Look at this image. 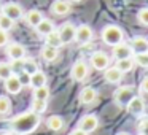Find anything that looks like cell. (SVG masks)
<instances>
[{
	"label": "cell",
	"instance_id": "6da1fadb",
	"mask_svg": "<svg viewBox=\"0 0 148 135\" xmlns=\"http://www.w3.org/2000/svg\"><path fill=\"white\" fill-rule=\"evenodd\" d=\"M42 119H40V115L34 113L32 110L27 113H23V115L16 116V118L11 119L10 125H11V130L14 134H19V135H26L34 132L37 127L40 125Z\"/></svg>",
	"mask_w": 148,
	"mask_h": 135
},
{
	"label": "cell",
	"instance_id": "8992f818",
	"mask_svg": "<svg viewBox=\"0 0 148 135\" xmlns=\"http://www.w3.org/2000/svg\"><path fill=\"white\" fill-rule=\"evenodd\" d=\"M92 29H91L88 24H81V26L77 27L75 30V40H77L80 45H88V43L92 40Z\"/></svg>",
	"mask_w": 148,
	"mask_h": 135
},
{
	"label": "cell",
	"instance_id": "7a4b0ae2",
	"mask_svg": "<svg viewBox=\"0 0 148 135\" xmlns=\"http://www.w3.org/2000/svg\"><path fill=\"white\" fill-rule=\"evenodd\" d=\"M123 38H124V33H123V30L119 29L118 26L110 24V26H105L102 29V42L105 43V45L115 46V45H118V43H121Z\"/></svg>",
	"mask_w": 148,
	"mask_h": 135
},
{
	"label": "cell",
	"instance_id": "9c48e42d",
	"mask_svg": "<svg viewBox=\"0 0 148 135\" xmlns=\"http://www.w3.org/2000/svg\"><path fill=\"white\" fill-rule=\"evenodd\" d=\"M126 108H127V111L131 113V115L140 116L142 113L145 111V102H143V99H142V97L134 95L131 100H129L127 105H126Z\"/></svg>",
	"mask_w": 148,
	"mask_h": 135
},
{
	"label": "cell",
	"instance_id": "603a6c76",
	"mask_svg": "<svg viewBox=\"0 0 148 135\" xmlns=\"http://www.w3.org/2000/svg\"><path fill=\"white\" fill-rule=\"evenodd\" d=\"M134 59L132 57H127V59H119V61H116V65L115 67L118 68L119 72H121L123 75L127 73V72H131L132 68H134Z\"/></svg>",
	"mask_w": 148,
	"mask_h": 135
},
{
	"label": "cell",
	"instance_id": "f546056e",
	"mask_svg": "<svg viewBox=\"0 0 148 135\" xmlns=\"http://www.w3.org/2000/svg\"><path fill=\"white\" fill-rule=\"evenodd\" d=\"M10 67L13 75H19L21 72H24V59H11Z\"/></svg>",
	"mask_w": 148,
	"mask_h": 135
},
{
	"label": "cell",
	"instance_id": "7402d4cb",
	"mask_svg": "<svg viewBox=\"0 0 148 135\" xmlns=\"http://www.w3.org/2000/svg\"><path fill=\"white\" fill-rule=\"evenodd\" d=\"M46 125H48L49 130H54V132H59L62 127H64V119L61 116H49L46 119Z\"/></svg>",
	"mask_w": 148,
	"mask_h": 135
},
{
	"label": "cell",
	"instance_id": "7c38bea8",
	"mask_svg": "<svg viewBox=\"0 0 148 135\" xmlns=\"http://www.w3.org/2000/svg\"><path fill=\"white\" fill-rule=\"evenodd\" d=\"M5 89L8 94H19L23 89V83H21L18 75H11L10 78L5 80Z\"/></svg>",
	"mask_w": 148,
	"mask_h": 135
},
{
	"label": "cell",
	"instance_id": "5b68a950",
	"mask_svg": "<svg viewBox=\"0 0 148 135\" xmlns=\"http://www.w3.org/2000/svg\"><path fill=\"white\" fill-rule=\"evenodd\" d=\"M75 30H77V27H75L72 22H65V24H62V26L59 27L58 33H59V37H61L62 45H69V43L73 42L75 40Z\"/></svg>",
	"mask_w": 148,
	"mask_h": 135
},
{
	"label": "cell",
	"instance_id": "7bdbcfd3",
	"mask_svg": "<svg viewBox=\"0 0 148 135\" xmlns=\"http://www.w3.org/2000/svg\"><path fill=\"white\" fill-rule=\"evenodd\" d=\"M147 52H148V51H147Z\"/></svg>",
	"mask_w": 148,
	"mask_h": 135
},
{
	"label": "cell",
	"instance_id": "cb8c5ba5",
	"mask_svg": "<svg viewBox=\"0 0 148 135\" xmlns=\"http://www.w3.org/2000/svg\"><path fill=\"white\" fill-rule=\"evenodd\" d=\"M45 42L48 46H53V48H59V46H62V42H61V37H59L58 30H53V32H49L48 35H45Z\"/></svg>",
	"mask_w": 148,
	"mask_h": 135
},
{
	"label": "cell",
	"instance_id": "9a60e30c",
	"mask_svg": "<svg viewBox=\"0 0 148 135\" xmlns=\"http://www.w3.org/2000/svg\"><path fill=\"white\" fill-rule=\"evenodd\" d=\"M51 13L56 16H65L70 13V5L65 0H56L51 3Z\"/></svg>",
	"mask_w": 148,
	"mask_h": 135
},
{
	"label": "cell",
	"instance_id": "52a82bcc",
	"mask_svg": "<svg viewBox=\"0 0 148 135\" xmlns=\"http://www.w3.org/2000/svg\"><path fill=\"white\" fill-rule=\"evenodd\" d=\"M91 65H92L96 70H105L110 65V57L108 54H105L103 51H96L91 56Z\"/></svg>",
	"mask_w": 148,
	"mask_h": 135
},
{
	"label": "cell",
	"instance_id": "5bb4252c",
	"mask_svg": "<svg viewBox=\"0 0 148 135\" xmlns=\"http://www.w3.org/2000/svg\"><path fill=\"white\" fill-rule=\"evenodd\" d=\"M7 54L10 59H24L26 57V48L21 43H11L7 46Z\"/></svg>",
	"mask_w": 148,
	"mask_h": 135
},
{
	"label": "cell",
	"instance_id": "2e32d148",
	"mask_svg": "<svg viewBox=\"0 0 148 135\" xmlns=\"http://www.w3.org/2000/svg\"><path fill=\"white\" fill-rule=\"evenodd\" d=\"M103 78H105V81L107 83H110V84H116V83H119V81L123 80V73L118 70L116 67H107L105 68V72H103Z\"/></svg>",
	"mask_w": 148,
	"mask_h": 135
},
{
	"label": "cell",
	"instance_id": "1f68e13d",
	"mask_svg": "<svg viewBox=\"0 0 148 135\" xmlns=\"http://www.w3.org/2000/svg\"><path fill=\"white\" fill-rule=\"evenodd\" d=\"M11 75H13V72H11V67L10 64H7V62H0V80H7V78H10Z\"/></svg>",
	"mask_w": 148,
	"mask_h": 135
},
{
	"label": "cell",
	"instance_id": "f35d334b",
	"mask_svg": "<svg viewBox=\"0 0 148 135\" xmlns=\"http://www.w3.org/2000/svg\"><path fill=\"white\" fill-rule=\"evenodd\" d=\"M118 135H129L127 132H121V134H118Z\"/></svg>",
	"mask_w": 148,
	"mask_h": 135
},
{
	"label": "cell",
	"instance_id": "ba28073f",
	"mask_svg": "<svg viewBox=\"0 0 148 135\" xmlns=\"http://www.w3.org/2000/svg\"><path fill=\"white\" fill-rule=\"evenodd\" d=\"M97 125H99V119H97L96 115H86L80 119V122H78V129H81V130L86 132V134L94 132L97 129Z\"/></svg>",
	"mask_w": 148,
	"mask_h": 135
},
{
	"label": "cell",
	"instance_id": "4316f807",
	"mask_svg": "<svg viewBox=\"0 0 148 135\" xmlns=\"http://www.w3.org/2000/svg\"><path fill=\"white\" fill-rule=\"evenodd\" d=\"M32 111L37 115H42L46 111V100H40V99H34L32 100Z\"/></svg>",
	"mask_w": 148,
	"mask_h": 135
},
{
	"label": "cell",
	"instance_id": "e0dca14e",
	"mask_svg": "<svg viewBox=\"0 0 148 135\" xmlns=\"http://www.w3.org/2000/svg\"><path fill=\"white\" fill-rule=\"evenodd\" d=\"M131 49L134 54H137V52H147L148 51V40L145 37H134L131 42Z\"/></svg>",
	"mask_w": 148,
	"mask_h": 135
},
{
	"label": "cell",
	"instance_id": "ac0fdd59",
	"mask_svg": "<svg viewBox=\"0 0 148 135\" xmlns=\"http://www.w3.org/2000/svg\"><path fill=\"white\" fill-rule=\"evenodd\" d=\"M24 19H26L27 26H30V27L35 29V27L38 26V22L43 19V14L40 13L38 10H29L26 14H24Z\"/></svg>",
	"mask_w": 148,
	"mask_h": 135
},
{
	"label": "cell",
	"instance_id": "4fadbf2b",
	"mask_svg": "<svg viewBox=\"0 0 148 135\" xmlns=\"http://www.w3.org/2000/svg\"><path fill=\"white\" fill-rule=\"evenodd\" d=\"M96 99H97V91L94 87H89V86L81 89L80 97H78L80 103H83V105H91V103L96 102Z\"/></svg>",
	"mask_w": 148,
	"mask_h": 135
},
{
	"label": "cell",
	"instance_id": "8d00e7d4",
	"mask_svg": "<svg viewBox=\"0 0 148 135\" xmlns=\"http://www.w3.org/2000/svg\"><path fill=\"white\" fill-rule=\"evenodd\" d=\"M140 91L142 92H148V76H145L140 83Z\"/></svg>",
	"mask_w": 148,
	"mask_h": 135
},
{
	"label": "cell",
	"instance_id": "ffe728a7",
	"mask_svg": "<svg viewBox=\"0 0 148 135\" xmlns=\"http://www.w3.org/2000/svg\"><path fill=\"white\" fill-rule=\"evenodd\" d=\"M35 30H37V32H38L42 37H45V35H48L49 32H53V30H54V24H53V21L43 18V19L38 22V26L35 27Z\"/></svg>",
	"mask_w": 148,
	"mask_h": 135
},
{
	"label": "cell",
	"instance_id": "60d3db41",
	"mask_svg": "<svg viewBox=\"0 0 148 135\" xmlns=\"http://www.w3.org/2000/svg\"><path fill=\"white\" fill-rule=\"evenodd\" d=\"M0 135H13V134H0Z\"/></svg>",
	"mask_w": 148,
	"mask_h": 135
},
{
	"label": "cell",
	"instance_id": "b9f144b4",
	"mask_svg": "<svg viewBox=\"0 0 148 135\" xmlns=\"http://www.w3.org/2000/svg\"><path fill=\"white\" fill-rule=\"evenodd\" d=\"M138 135H143V134H138Z\"/></svg>",
	"mask_w": 148,
	"mask_h": 135
},
{
	"label": "cell",
	"instance_id": "d6a6232c",
	"mask_svg": "<svg viewBox=\"0 0 148 135\" xmlns=\"http://www.w3.org/2000/svg\"><path fill=\"white\" fill-rule=\"evenodd\" d=\"M137 19L142 26H148V7L147 8H142L137 14Z\"/></svg>",
	"mask_w": 148,
	"mask_h": 135
},
{
	"label": "cell",
	"instance_id": "44dd1931",
	"mask_svg": "<svg viewBox=\"0 0 148 135\" xmlns=\"http://www.w3.org/2000/svg\"><path fill=\"white\" fill-rule=\"evenodd\" d=\"M46 84V75L43 72H35L34 75H30V81H29V86H32L34 89L40 86H45Z\"/></svg>",
	"mask_w": 148,
	"mask_h": 135
},
{
	"label": "cell",
	"instance_id": "3957f363",
	"mask_svg": "<svg viewBox=\"0 0 148 135\" xmlns=\"http://www.w3.org/2000/svg\"><path fill=\"white\" fill-rule=\"evenodd\" d=\"M134 95H135V92H134V87L132 86H121L115 91L113 99H115V103L118 106H126Z\"/></svg>",
	"mask_w": 148,
	"mask_h": 135
},
{
	"label": "cell",
	"instance_id": "d4e9b609",
	"mask_svg": "<svg viewBox=\"0 0 148 135\" xmlns=\"http://www.w3.org/2000/svg\"><path fill=\"white\" fill-rule=\"evenodd\" d=\"M24 72H26L27 75H34L35 72H38V64H37L35 59H32V57L26 59L24 57Z\"/></svg>",
	"mask_w": 148,
	"mask_h": 135
},
{
	"label": "cell",
	"instance_id": "8fae6325",
	"mask_svg": "<svg viewBox=\"0 0 148 135\" xmlns=\"http://www.w3.org/2000/svg\"><path fill=\"white\" fill-rule=\"evenodd\" d=\"M3 14H7L10 19H13V21H18V19H21V18L24 16V13H23V8H21V5H18V3H7L3 8Z\"/></svg>",
	"mask_w": 148,
	"mask_h": 135
},
{
	"label": "cell",
	"instance_id": "30bf717a",
	"mask_svg": "<svg viewBox=\"0 0 148 135\" xmlns=\"http://www.w3.org/2000/svg\"><path fill=\"white\" fill-rule=\"evenodd\" d=\"M132 49H131V45H127V43H118V45L113 46V57L116 59V61H119V59H127V57H132Z\"/></svg>",
	"mask_w": 148,
	"mask_h": 135
},
{
	"label": "cell",
	"instance_id": "e575fe53",
	"mask_svg": "<svg viewBox=\"0 0 148 135\" xmlns=\"http://www.w3.org/2000/svg\"><path fill=\"white\" fill-rule=\"evenodd\" d=\"M18 76H19V80H21V83H23V86H24V84H29V81H30V75H27L26 72H21V73L18 75Z\"/></svg>",
	"mask_w": 148,
	"mask_h": 135
},
{
	"label": "cell",
	"instance_id": "836d02e7",
	"mask_svg": "<svg viewBox=\"0 0 148 135\" xmlns=\"http://www.w3.org/2000/svg\"><path fill=\"white\" fill-rule=\"evenodd\" d=\"M8 43V32L0 29V46H5Z\"/></svg>",
	"mask_w": 148,
	"mask_h": 135
},
{
	"label": "cell",
	"instance_id": "74e56055",
	"mask_svg": "<svg viewBox=\"0 0 148 135\" xmlns=\"http://www.w3.org/2000/svg\"><path fill=\"white\" fill-rule=\"evenodd\" d=\"M70 135H88V134H86V132H83L81 129H75V130L70 132Z\"/></svg>",
	"mask_w": 148,
	"mask_h": 135
},
{
	"label": "cell",
	"instance_id": "d6986e66",
	"mask_svg": "<svg viewBox=\"0 0 148 135\" xmlns=\"http://www.w3.org/2000/svg\"><path fill=\"white\" fill-rule=\"evenodd\" d=\"M40 56H42V59H45L46 62H53V61L58 59L59 51H58V48H53V46L45 45L42 49H40Z\"/></svg>",
	"mask_w": 148,
	"mask_h": 135
},
{
	"label": "cell",
	"instance_id": "484cf974",
	"mask_svg": "<svg viewBox=\"0 0 148 135\" xmlns=\"http://www.w3.org/2000/svg\"><path fill=\"white\" fill-rule=\"evenodd\" d=\"M49 97V87L46 86H40L34 89V99H40V100H48Z\"/></svg>",
	"mask_w": 148,
	"mask_h": 135
},
{
	"label": "cell",
	"instance_id": "ab89813d",
	"mask_svg": "<svg viewBox=\"0 0 148 135\" xmlns=\"http://www.w3.org/2000/svg\"><path fill=\"white\" fill-rule=\"evenodd\" d=\"M72 2H75V3H78V2H81V0H72Z\"/></svg>",
	"mask_w": 148,
	"mask_h": 135
},
{
	"label": "cell",
	"instance_id": "4dcf8cb0",
	"mask_svg": "<svg viewBox=\"0 0 148 135\" xmlns=\"http://www.w3.org/2000/svg\"><path fill=\"white\" fill-rule=\"evenodd\" d=\"M134 64H137L138 67L148 68V52H137L134 56Z\"/></svg>",
	"mask_w": 148,
	"mask_h": 135
},
{
	"label": "cell",
	"instance_id": "83f0119b",
	"mask_svg": "<svg viewBox=\"0 0 148 135\" xmlns=\"http://www.w3.org/2000/svg\"><path fill=\"white\" fill-rule=\"evenodd\" d=\"M11 110V100L7 95H0V115L5 116Z\"/></svg>",
	"mask_w": 148,
	"mask_h": 135
},
{
	"label": "cell",
	"instance_id": "f1b7e54d",
	"mask_svg": "<svg viewBox=\"0 0 148 135\" xmlns=\"http://www.w3.org/2000/svg\"><path fill=\"white\" fill-rule=\"evenodd\" d=\"M13 27H14V21L13 19H10V18H8L7 14H3V13L0 14V29L8 32V30H11Z\"/></svg>",
	"mask_w": 148,
	"mask_h": 135
},
{
	"label": "cell",
	"instance_id": "277c9868",
	"mask_svg": "<svg viewBox=\"0 0 148 135\" xmlns=\"http://www.w3.org/2000/svg\"><path fill=\"white\" fill-rule=\"evenodd\" d=\"M89 73V67L84 61H77L73 65H72V70H70V76L73 81H84Z\"/></svg>",
	"mask_w": 148,
	"mask_h": 135
},
{
	"label": "cell",
	"instance_id": "d590c367",
	"mask_svg": "<svg viewBox=\"0 0 148 135\" xmlns=\"http://www.w3.org/2000/svg\"><path fill=\"white\" fill-rule=\"evenodd\" d=\"M140 134H143V135H148V119H145V121H142V124H140Z\"/></svg>",
	"mask_w": 148,
	"mask_h": 135
}]
</instances>
